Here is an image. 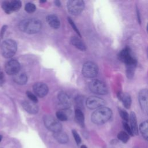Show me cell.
Listing matches in <instances>:
<instances>
[{
	"instance_id": "obj_1",
	"label": "cell",
	"mask_w": 148,
	"mask_h": 148,
	"mask_svg": "<svg viewBox=\"0 0 148 148\" xmlns=\"http://www.w3.org/2000/svg\"><path fill=\"white\" fill-rule=\"evenodd\" d=\"M18 28L22 32L34 34L40 31L42 28V23L37 18H27L20 22Z\"/></svg>"
},
{
	"instance_id": "obj_2",
	"label": "cell",
	"mask_w": 148,
	"mask_h": 148,
	"mask_svg": "<svg viewBox=\"0 0 148 148\" xmlns=\"http://www.w3.org/2000/svg\"><path fill=\"white\" fill-rule=\"evenodd\" d=\"M112 111L107 107L97 109L91 114V121L95 124H102L107 122L112 117Z\"/></svg>"
},
{
	"instance_id": "obj_3",
	"label": "cell",
	"mask_w": 148,
	"mask_h": 148,
	"mask_svg": "<svg viewBox=\"0 0 148 148\" xmlns=\"http://www.w3.org/2000/svg\"><path fill=\"white\" fill-rule=\"evenodd\" d=\"M17 43L12 39L5 40L1 45V54L6 58L12 57L17 51Z\"/></svg>"
},
{
	"instance_id": "obj_4",
	"label": "cell",
	"mask_w": 148,
	"mask_h": 148,
	"mask_svg": "<svg viewBox=\"0 0 148 148\" xmlns=\"http://www.w3.org/2000/svg\"><path fill=\"white\" fill-rule=\"evenodd\" d=\"M68 12L72 15L79 14L84 8V2L82 0H70L67 2Z\"/></svg>"
},
{
	"instance_id": "obj_5",
	"label": "cell",
	"mask_w": 148,
	"mask_h": 148,
	"mask_svg": "<svg viewBox=\"0 0 148 148\" xmlns=\"http://www.w3.org/2000/svg\"><path fill=\"white\" fill-rule=\"evenodd\" d=\"M89 88L91 92L99 95H105L108 92V89L105 83L97 79L90 82Z\"/></svg>"
},
{
	"instance_id": "obj_6",
	"label": "cell",
	"mask_w": 148,
	"mask_h": 148,
	"mask_svg": "<svg viewBox=\"0 0 148 148\" xmlns=\"http://www.w3.org/2000/svg\"><path fill=\"white\" fill-rule=\"evenodd\" d=\"M98 72V68L96 64L91 61L85 62L82 67V74L87 78L95 77Z\"/></svg>"
},
{
	"instance_id": "obj_7",
	"label": "cell",
	"mask_w": 148,
	"mask_h": 148,
	"mask_svg": "<svg viewBox=\"0 0 148 148\" xmlns=\"http://www.w3.org/2000/svg\"><path fill=\"white\" fill-rule=\"evenodd\" d=\"M43 121L46 127L54 133L61 131V124L54 117L51 116H45L43 118Z\"/></svg>"
},
{
	"instance_id": "obj_8",
	"label": "cell",
	"mask_w": 148,
	"mask_h": 148,
	"mask_svg": "<svg viewBox=\"0 0 148 148\" xmlns=\"http://www.w3.org/2000/svg\"><path fill=\"white\" fill-rule=\"evenodd\" d=\"M106 104V101L99 97H90L86 101V106L90 109H98L103 107Z\"/></svg>"
},
{
	"instance_id": "obj_9",
	"label": "cell",
	"mask_w": 148,
	"mask_h": 148,
	"mask_svg": "<svg viewBox=\"0 0 148 148\" xmlns=\"http://www.w3.org/2000/svg\"><path fill=\"white\" fill-rule=\"evenodd\" d=\"M5 69L7 74L9 75H15L20 71V63L16 60H10L6 63L5 66Z\"/></svg>"
},
{
	"instance_id": "obj_10",
	"label": "cell",
	"mask_w": 148,
	"mask_h": 148,
	"mask_svg": "<svg viewBox=\"0 0 148 148\" xmlns=\"http://www.w3.org/2000/svg\"><path fill=\"white\" fill-rule=\"evenodd\" d=\"M147 90L142 89L138 94V101L142 110L146 114L148 112V104H147Z\"/></svg>"
},
{
	"instance_id": "obj_11",
	"label": "cell",
	"mask_w": 148,
	"mask_h": 148,
	"mask_svg": "<svg viewBox=\"0 0 148 148\" xmlns=\"http://www.w3.org/2000/svg\"><path fill=\"white\" fill-rule=\"evenodd\" d=\"M33 91L35 92V95L42 98L47 95L49 91V88L46 84L42 82H38L34 84Z\"/></svg>"
},
{
	"instance_id": "obj_12",
	"label": "cell",
	"mask_w": 148,
	"mask_h": 148,
	"mask_svg": "<svg viewBox=\"0 0 148 148\" xmlns=\"http://www.w3.org/2000/svg\"><path fill=\"white\" fill-rule=\"evenodd\" d=\"M22 106L24 109L30 114H36L38 112V106L36 104L31 101H24L22 103Z\"/></svg>"
},
{
	"instance_id": "obj_13",
	"label": "cell",
	"mask_w": 148,
	"mask_h": 148,
	"mask_svg": "<svg viewBox=\"0 0 148 148\" xmlns=\"http://www.w3.org/2000/svg\"><path fill=\"white\" fill-rule=\"evenodd\" d=\"M58 99L61 105L65 108L68 109L71 106V99L69 95L65 92H60L58 94Z\"/></svg>"
},
{
	"instance_id": "obj_14",
	"label": "cell",
	"mask_w": 148,
	"mask_h": 148,
	"mask_svg": "<svg viewBox=\"0 0 148 148\" xmlns=\"http://www.w3.org/2000/svg\"><path fill=\"white\" fill-rule=\"evenodd\" d=\"M46 21L49 25L54 29H58L60 26V21L58 17L54 14L48 15L46 18Z\"/></svg>"
},
{
	"instance_id": "obj_15",
	"label": "cell",
	"mask_w": 148,
	"mask_h": 148,
	"mask_svg": "<svg viewBox=\"0 0 148 148\" xmlns=\"http://www.w3.org/2000/svg\"><path fill=\"white\" fill-rule=\"evenodd\" d=\"M118 98L123 102L124 106L127 109H130L131 105V96L128 93H118Z\"/></svg>"
},
{
	"instance_id": "obj_16",
	"label": "cell",
	"mask_w": 148,
	"mask_h": 148,
	"mask_svg": "<svg viewBox=\"0 0 148 148\" xmlns=\"http://www.w3.org/2000/svg\"><path fill=\"white\" fill-rule=\"evenodd\" d=\"M129 120L130 121L131 124V129L132 131V132L133 135H138V127L137 124V120L135 113L133 112H132L130 114Z\"/></svg>"
},
{
	"instance_id": "obj_17",
	"label": "cell",
	"mask_w": 148,
	"mask_h": 148,
	"mask_svg": "<svg viewBox=\"0 0 148 148\" xmlns=\"http://www.w3.org/2000/svg\"><path fill=\"white\" fill-rule=\"evenodd\" d=\"M71 43L73 46H74L77 49L82 50L85 51L86 49V46L84 42L79 38L76 36H73L71 38Z\"/></svg>"
},
{
	"instance_id": "obj_18",
	"label": "cell",
	"mask_w": 148,
	"mask_h": 148,
	"mask_svg": "<svg viewBox=\"0 0 148 148\" xmlns=\"http://www.w3.org/2000/svg\"><path fill=\"white\" fill-rule=\"evenodd\" d=\"M13 80L15 83L20 85L25 84L28 80L27 76L24 73H17L15 75H14Z\"/></svg>"
},
{
	"instance_id": "obj_19",
	"label": "cell",
	"mask_w": 148,
	"mask_h": 148,
	"mask_svg": "<svg viewBox=\"0 0 148 148\" xmlns=\"http://www.w3.org/2000/svg\"><path fill=\"white\" fill-rule=\"evenodd\" d=\"M54 138L61 143H66L68 141V136L66 133L62 132V131L54 132L53 134Z\"/></svg>"
},
{
	"instance_id": "obj_20",
	"label": "cell",
	"mask_w": 148,
	"mask_h": 148,
	"mask_svg": "<svg viewBox=\"0 0 148 148\" xmlns=\"http://www.w3.org/2000/svg\"><path fill=\"white\" fill-rule=\"evenodd\" d=\"M75 119L77 123L82 127H84V116L82 111L79 109L77 108L75 111Z\"/></svg>"
},
{
	"instance_id": "obj_21",
	"label": "cell",
	"mask_w": 148,
	"mask_h": 148,
	"mask_svg": "<svg viewBox=\"0 0 148 148\" xmlns=\"http://www.w3.org/2000/svg\"><path fill=\"white\" fill-rule=\"evenodd\" d=\"M139 130L143 137L147 140L148 138V123L147 121L142 122L139 125Z\"/></svg>"
},
{
	"instance_id": "obj_22",
	"label": "cell",
	"mask_w": 148,
	"mask_h": 148,
	"mask_svg": "<svg viewBox=\"0 0 148 148\" xmlns=\"http://www.w3.org/2000/svg\"><path fill=\"white\" fill-rule=\"evenodd\" d=\"M10 6L12 12L18 11L21 7V2L18 0H14L10 2Z\"/></svg>"
},
{
	"instance_id": "obj_23",
	"label": "cell",
	"mask_w": 148,
	"mask_h": 148,
	"mask_svg": "<svg viewBox=\"0 0 148 148\" xmlns=\"http://www.w3.org/2000/svg\"><path fill=\"white\" fill-rule=\"evenodd\" d=\"M117 138L123 143H126L130 139V135L126 132L121 131L118 134Z\"/></svg>"
},
{
	"instance_id": "obj_24",
	"label": "cell",
	"mask_w": 148,
	"mask_h": 148,
	"mask_svg": "<svg viewBox=\"0 0 148 148\" xmlns=\"http://www.w3.org/2000/svg\"><path fill=\"white\" fill-rule=\"evenodd\" d=\"M2 8L4 10V12L6 14H10L12 12L10 6V2L9 1H3L2 3Z\"/></svg>"
},
{
	"instance_id": "obj_25",
	"label": "cell",
	"mask_w": 148,
	"mask_h": 148,
	"mask_svg": "<svg viewBox=\"0 0 148 148\" xmlns=\"http://www.w3.org/2000/svg\"><path fill=\"white\" fill-rule=\"evenodd\" d=\"M56 117L58 120L60 121H66L68 120L67 114L63 111L60 110L56 113Z\"/></svg>"
},
{
	"instance_id": "obj_26",
	"label": "cell",
	"mask_w": 148,
	"mask_h": 148,
	"mask_svg": "<svg viewBox=\"0 0 148 148\" xmlns=\"http://www.w3.org/2000/svg\"><path fill=\"white\" fill-rule=\"evenodd\" d=\"M24 9H25V10L27 12L31 13H33L35 11L36 6L34 3H31V2H28V3L25 4Z\"/></svg>"
},
{
	"instance_id": "obj_27",
	"label": "cell",
	"mask_w": 148,
	"mask_h": 148,
	"mask_svg": "<svg viewBox=\"0 0 148 148\" xmlns=\"http://www.w3.org/2000/svg\"><path fill=\"white\" fill-rule=\"evenodd\" d=\"M119 114H120L121 117L124 120L125 122L128 121L130 116H129L128 113L127 112H125L124 110H123L122 109H119Z\"/></svg>"
},
{
	"instance_id": "obj_28",
	"label": "cell",
	"mask_w": 148,
	"mask_h": 148,
	"mask_svg": "<svg viewBox=\"0 0 148 148\" xmlns=\"http://www.w3.org/2000/svg\"><path fill=\"white\" fill-rule=\"evenodd\" d=\"M26 94L31 101L34 103H36L38 102V98L31 91H27Z\"/></svg>"
},
{
	"instance_id": "obj_29",
	"label": "cell",
	"mask_w": 148,
	"mask_h": 148,
	"mask_svg": "<svg viewBox=\"0 0 148 148\" xmlns=\"http://www.w3.org/2000/svg\"><path fill=\"white\" fill-rule=\"evenodd\" d=\"M68 22H69V24L71 25V27H72V28H73V29L80 36H81V35H80V32H79V29H78V28H77V27H76V25H75V23L73 22V21L71 18H69V17H68Z\"/></svg>"
},
{
	"instance_id": "obj_30",
	"label": "cell",
	"mask_w": 148,
	"mask_h": 148,
	"mask_svg": "<svg viewBox=\"0 0 148 148\" xmlns=\"http://www.w3.org/2000/svg\"><path fill=\"white\" fill-rule=\"evenodd\" d=\"M72 135H73V136L75 139V142H76L77 145L80 144L81 142V138L76 130H72Z\"/></svg>"
},
{
	"instance_id": "obj_31",
	"label": "cell",
	"mask_w": 148,
	"mask_h": 148,
	"mask_svg": "<svg viewBox=\"0 0 148 148\" xmlns=\"http://www.w3.org/2000/svg\"><path fill=\"white\" fill-rule=\"evenodd\" d=\"M123 127L125 129V130L126 131V132L128 134V135H130L131 136H133V134L132 132V131H131V127L130 126L128 125V124L127 123V122H123Z\"/></svg>"
},
{
	"instance_id": "obj_32",
	"label": "cell",
	"mask_w": 148,
	"mask_h": 148,
	"mask_svg": "<svg viewBox=\"0 0 148 148\" xmlns=\"http://www.w3.org/2000/svg\"><path fill=\"white\" fill-rule=\"evenodd\" d=\"M8 28V26L6 25H4L2 27V28L1 29V32H0V35H1V38H3V35H4V34L6 30Z\"/></svg>"
},
{
	"instance_id": "obj_33",
	"label": "cell",
	"mask_w": 148,
	"mask_h": 148,
	"mask_svg": "<svg viewBox=\"0 0 148 148\" xmlns=\"http://www.w3.org/2000/svg\"><path fill=\"white\" fill-rule=\"evenodd\" d=\"M3 79H4L3 73L2 72H0V84H2L3 83Z\"/></svg>"
},
{
	"instance_id": "obj_34",
	"label": "cell",
	"mask_w": 148,
	"mask_h": 148,
	"mask_svg": "<svg viewBox=\"0 0 148 148\" xmlns=\"http://www.w3.org/2000/svg\"><path fill=\"white\" fill-rule=\"evenodd\" d=\"M54 3L56 4V5L58 6H61V2L60 1H54Z\"/></svg>"
},
{
	"instance_id": "obj_35",
	"label": "cell",
	"mask_w": 148,
	"mask_h": 148,
	"mask_svg": "<svg viewBox=\"0 0 148 148\" xmlns=\"http://www.w3.org/2000/svg\"><path fill=\"white\" fill-rule=\"evenodd\" d=\"M80 148H87V147L86 146H85V145H82Z\"/></svg>"
},
{
	"instance_id": "obj_36",
	"label": "cell",
	"mask_w": 148,
	"mask_h": 148,
	"mask_svg": "<svg viewBox=\"0 0 148 148\" xmlns=\"http://www.w3.org/2000/svg\"><path fill=\"white\" fill-rule=\"evenodd\" d=\"M46 2V1H40V3H44V2Z\"/></svg>"
},
{
	"instance_id": "obj_37",
	"label": "cell",
	"mask_w": 148,
	"mask_h": 148,
	"mask_svg": "<svg viewBox=\"0 0 148 148\" xmlns=\"http://www.w3.org/2000/svg\"><path fill=\"white\" fill-rule=\"evenodd\" d=\"M104 148H113V147H111V146H107V147H104Z\"/></svg>"
},
{
	"instance_id": "obj_38",
	"label": "cell",
	"mask_w": 148,
	"mask_h": 148,
	"mask_svg": "<svg viewBox=\"0 0 148 148\" xmlns=\"http://www.w3.org/2000/svg\"><path fill=\"white\" fill-rule=\"evenodd\" d=\"M2 136L0 135V142L1 141V140H2Z\"/></svg>"
}]
</instances>
